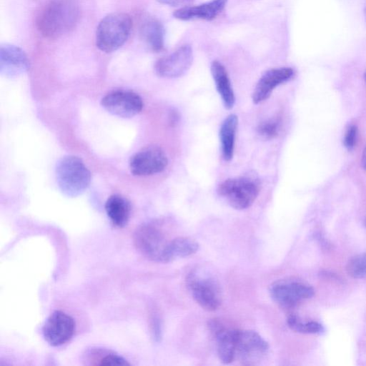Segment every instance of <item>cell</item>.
<instances>
[{
    "mask_svg": "<svg viewBox=\"0 0 366 366\" xmlns=\"http://www.w3.org/2000/svg\"><path fill=\"white\" fill-rule=\"evenodd\" d=\"M79 15L76 0H50L39 13L36 27L44 37L58 38L76 26Z\"/></svg>",
    "mask_w": 366,
    "mask_h": 366,
    "instance_id": "cell-1",
    "label": "cell"
},
{
    "mask_svg": "<svg viewBox=\"0 0 366 366\" xmlns=\"http://www.w3.org/2000/svg\"><path fill=\"white\" fill-rule=\"evenodd\" d=\"M132 27V20L126 13L116 12L107 15L97 28V47L105 53L117 51L128 39Z\"/></svg>",
    "mask_w": 366,
    "mask_h": 366,
    "instance_id": "cell-2",
    "label": "cell"
},
{
    "mask_svg": "<svg viewBox=\"0 0 366 366\" xmlns=\"http://www.w3.org/2000/svg\"><path fill=\"white\" fill-rule=\"evenodd\" d=\"M56 179L59 188L64 194L76 197L89 187L91 173L80 158L67 155L56 164Z\"/></svg>",
    "mask_w": 366,
    "mask_h": 366,
    "instance_id": "cell-3",
    "label": "cell"
},
{
    "mask_svg": "<svg viewBox=\"0 0 366 366\" xmlns=\"http://www.w3.org/2000/svg\"><path fill=\"white\" fill-rule=\"evenodd\" d=\"M171 241L162 227L155 223L143 224L134 234V242L137 249L145 257L158 262L171 261Z\"/></svg>",
    "mask_w": 366,
    "mask_h": 366,
    "instance_id": "cell-4",
    "label": "cell"
},
{
    "mask_svg": "<svg viewBox=\"0 0 366 366\" xmlns=\"http://www.w3.org/2000/svg\"><path fill=\"white\" fill-rule=\"evenodd\" d=\"M260 190L259 179L254 175H244L222 182L217 194L232 207L242 210L249 207Z\"/></svg>",
    "mask_w": 366,
    "mask_h": 366,
    "instance_id": "cell-5",
    "label": "cell"
},
{
    "mask_svg": "<svg viewBox=\"0 0 366 366\" xmlns=\"http://www.w3.org/2000/svg\"><path fill=\"white\" fill-rule=\"evenodd\" d=\"M187 285L193 299L204 310L214 311L221 305L219 285L211 276L191 272L187 277Z\"/></svg>",
    "mask_w": 366,
    "mask_h": 366,
    "instance_id": "cell-6",
    "label": "cell"
},
{
    "mask_svg": "<svg viewBox=\"0 0 366 366\" xmlns=\"http://www.w3.org/2000/svg\"><path fill=\"white\" fill-rule=\"evenodd\" d=\"M269 350L267 342L257 332L237 330L235 357L245 365H252L262 360Z\"/></svg>",
    "mask_w": 366,
    "mask_h": 366,
    "instance_id": "cell-7",
    "label": "cell"
},
{
    "mask_svg": "<svg viewBox=\"0 0 366 366\" xmlns=\"http://www.w3.org/2000/svg\"><path fill=\"white\" fill-rule=\"evenodd\" d=\"M168 164L164 151L159 146L142 148L130 159L131 172L136 176H148L160 173Z\"/></svg>",
    "mask_w": 366,
    "mask_h": 366,
    "instance_id": "cell-8",
    "label": "cell"
},
{
    "mask_svg": "<svg viewBox=\"0 0 366 366\" xmlns=\"http://www.w3.org/2000/svg\"><path fill=\"white\" fill-rule=\"evenodd\" d=\"M273 300L282 307L290 308L299 302L311 298L315 293L313 288L295 280H280L274 282L269 288Z\"/></svg>",
    "mask_w": 366,
    "mask_h": 366,
    "instance_id": "cell-9",
    "label": "cell"
},
{
    "mask_svg": "<svg viewBox=\"0 0 366 366\" xmlns=\"http://www.w3.org/2000/svg\"><path fill=\"white\" fill-rule=\"evenodd\" d=\"M102 106L110 114L122 118H130L139 114L143 108L142 99L137 93L116 90L106 94Z\"/></svg>",
    "mask_w": 366,
    "mask_h": 366,
    "instance_id": "cell-10",
    "label": "cell"
},
{
    "mask_svg": "<svg viewBox=\"0 0 366 366\" xmlns=\"http://www.w3.org/2000/svg\"><path fill=\"white\" fill-rule=\"evenodd\" d=\"M75 322L66 313L56 310L46 320L42 332L45 340L51 346H60L74 335Z\"/></svg>",
    "mask_w": 366,
    "mask_h": 366,
    "instance_id": "cell-11",
    "label": "cell"
},
{
    "mask_svg": "<svg viewBox=\"0 0 366 366\" xmlns=\"http://www.w3.org/2000/svg\"><path fill=\"white\" fill-rule=\"evenodd\" d=\"M192 61V49L189 45L185 44L157 60L154 64V70L161 77L177 78L189 70Z\"/></svg>",
    "mask_w": 366,
    "mask_h": 366,
    "instance_id": "cell-12",
    "label": "cell"
},
{
    "mask_svg": "<svg viewBox=\"0 0 366 366\" xmlns=\"http://www.w3.org/2000/svg\"><path fill=\"white\" fill-rule=\"evenodd\" d=\"M294 75L290 67L273 68L265 71L258 80L252 95L255 104L263 102L279 85L290 80Z\"/></svg>",
    "mask_w": 366,
    "mask_h": 366,
    "instance_id": "cell-13",
    "label": "cell"
},
{
    "mask_svg": "<svg viewBox=\"0 0 366 366\" xmlns=\"http://www.w3.org/2000/svg\"><path fill=\"white\" fill-rule=\"evenodd\" d=\"M29 66L25 52L19 46L4 44L0 47V72L2 75L13 78L26 72Z\"/></svg>",
    "mask_w": 366,
    "mask_h": 366,
    "instance_id": "cell-14",
    "label": "cell"
},
{
    "mask_svg": "<svg viewBox=\"0 0 366 366\" xmlns=\"http://www.w3.org/2000/svg\"><path fill=\"white\" fill-rule=\"evenodd\" d=\"M209 327L215 338L219 360L224 364L232 362L235 358L237 330L225 327L217 320H210Z\"/></svg>",
    "mask_w": 366,
    "mask_h": 366,
    "instance_id": "cell-15",
    "label": "cell"
},
{
    "mask_svg": "<svg viewBox=\"0 0 366 366\" xmlns=\"http://www.w3.org/2000/svg\"><path fill=\"white\" fill-rule=\"evenodd\" d=\"M227 0H211L197 5L180 7L173 13L174 18L182 21L203 19L211 21L215 19L224 9Z\"/></svg>",
    "mask_w": 366,
    "mask_h": 366,
    "instance_id": "cell-16",
    "label": "cell"
},
{
    "mask_svg": "<svg viewBox=\"0 0 366 366\" xmlns=\"http://www.w3.org/2000/svg\"><path fill=\"white\" fill-rule=\"evenodd\" d=\"M211 73L224 107L231 109L234 105L235 97L226 68L219 61H214Z\"/></svg>",
    "mask_w": 366,
    "mask_h": 366,
    "instance_id": "cell-17",
    "label": "cell"
},
{
    "mask_svg": "<svg viewBox=\"0 0 366 366\" xmlns=\"http://www.w3.org/2000/svg\"><path fill=\"white\" fill-rule=\"evenodd\" d=\"M105 211L114 225L124 227L129 219L131 205L125 197L119 194H113L105 203Z\"/></svg>",
    "mask_w": 366,
    "mask_h": 366,
    "instance_id": "cell-18",
    "label": "cell"
},
{
    "mask_svg": "<svg viewBox=\"0 0 366 366\" xmlns=\"http://www.w3.org/2000/svg\"><path fill=\"white\" fill-rule=\"evenodd\" d=\"M238 118L235 114L228 115L222 122L219 129V140L223 159L230 161L234 155L235 135Z\"/></svg>",
    "mask_w": 366,
    "mask_h": 366,
    "instance_id": "cell-19",
    "label": "cell"
},
{
    "mask_svg": "<svg viewBox=\"0 0 366 366\" xmlns=\"http://www.w3.org/2000/svg\"><path fill=\"white\" fill-rule=\"evenodd\" d=\"M141 36L147 46L153 51H162L164 46V28L155 19L144 21L140 28Z\"/></svg>",
    "mask_w": 366,
    "mask_h": 366,
    "instance_id": "cell-20",
    "label": "cell"
},
{
    "mask_svg": "<svg viewBox=\"0 0 366 366\" xmlns=\"http://www.w3.org/2000/svg\"><path fill=\"white\" fill-rule=\"evenodd\" d=\"M87 360L89 364L92 365H129V363L124 357L118 354L107 350L102 349H93L88 355Z\"/></svg>",
    "mask_w": 366,
    "mask_h": 366,
    "instance_id": "cell-21",
    "label": "cell"
},
{
    "mask_svg": "<svg viewBox=\"0 0 366 366\" xmlns=\"http://www.w3.org/2000/svg\"><path fill=\"white\" fill-rule=\"evenodd\" d=\"M198 243L189 237H179L172 239L169 246L171 261L177 257H186L196 253Z\"/></svg>",
    "mask_w": 366,
    "mask_h": 366,
    "instance_id": "cell-22",
    "label": "cell"
},
{
    "mask_svg": "<svg viewBox=\"0 0 366 366\" xmlns=\"http://www.w3.org/2000/svg\"><path fill=\"white\" fill-rule=\"evenodd\" d=\"M288 327L295 332L304 334H322L324 327L315 321L304 322L295 315H290L287 320Z\"/></svg>",
    "mask_w": 366,
    "mask_h": 366,
    "instance_id": "cell-23",
    "label": "cell"
},
{
    "mask_svg": "<svg viewBox=\"0 0 366 366\" xmlns=\"http://www.w3.org/2000/svg\"><path fill=\"white\" fill-rule=\"evenodd\" d=\"M346 270L353 278H366V253L352 257L347 264Z\"/></svg>",
    "mask_w": 366,
    "mask_h": 366,
    "instance_id": "cell-24",
    "label": "cell"
},
{
    "mask_svg": "<svg viewBox=\"0 0 366 366\" xmlns=\"http://www.w3.org/2000/svg\"><path fill=\"white\" fill-rule=\"evenodd\" d=\"M280 120L272 118L261 122L257 129L258 134L264 139H271L277 137L280 130Z\"/></svg>",
    "mask_w": 366,
    "mask_h": 366,
    "instance_id": "cell-25",
    "label": "cell"
},
{
    "mask_svg": "<svg viewBox=\"0 0 366 366\" xmlns=\"http://www.w3.org/2000/svg\"><path fill=\"white\" fill-rule=\"evenodd\" d=\"M357 137V128L355 125L350 126L344 137V145L348 149L351 150L354 148Z\"/></svg>",
    "mask_w": 366,
    "mask_h": 366,
    "instance_id": "cell-26",
    "label": "cell"
},
{
    "mask_svg": "<svg viewBox=\"0 0 366 366\" xmlns=\"http://www.w3.org/2000/svg\"><path fill=\"white\" fill-rule=\"evenodd\" d=\"M160 3L169 5L171 6H189V4L192 1V0H157Z\"/></svg>",
    "mask_w": 366,
    "mask_h": 366,
    "instance_id": "cell-27",
    "label": "cell"
},
{
    "mask_svg": "<svg viewBox=\"0 0 366 366\" xmlns=\"http://www.w3.org/2000/svg\"><path fill=\"white\" fill-rule=\"evenodd\" d=\"M361 165L362 168L366 171V146L362 152L361 158Z\"/></svg>",
    "mask_w": 366,
    "mask_h": 366,
    "instance_id": "cell-28",
    "label": "cell"
},
{
    "mask_svg": "<svg viewBox=\"0 0 366 366\" xmlns=\"http://www.w3.org/2000/svg\"><path fill=\"white\" fill-rule=\"evenodd\" d=\"M365 76V82H366V71L365 73V76Z\"/></svg>",
    "mask_w": 366,
    "mask_h": 366,
    "instance_id": "cell-29",
    "label": "cell"
},
{
    "mask_svg": "<svg viewBox=\"0 0 366 366\" xmlns=\"http://www.w3.org/2000/svg\"><path fill=\"white\" fill-rule=\"evenodd\" d=\"M365 226H366V219H365Z\"/></svg>",
    "mask_w": 366,
    "mask_h": 366,
    "instance_id": "cell-30",
    "label": "cell"
}]
</instances>
